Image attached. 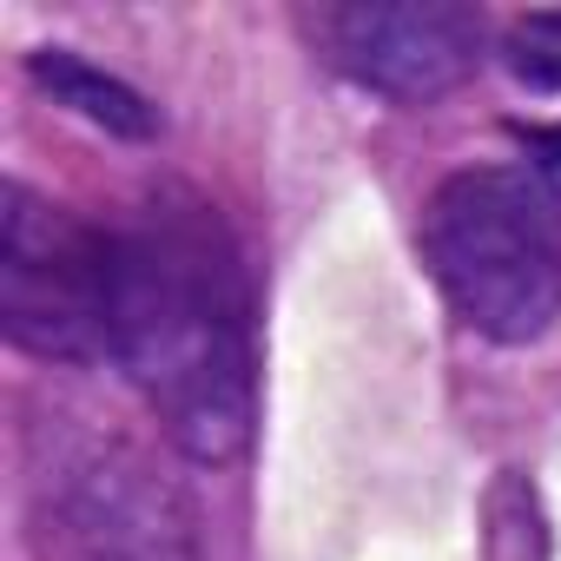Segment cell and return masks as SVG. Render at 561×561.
I'll use <instances>...</instances> for the list:
<instances>
[{
	"instance_id": "cell-5",
	"label": "cell",
	"mask_w": 561,
	"mask_h": 561,
	"mask_svg": "<svg viewBox=\"0 0 561 561\" xmlns=\"http://www.w3.org/2000/svg\"><path fill=\"white\" fill-rule=\"evenodd\" d=\"M298 27L324 67L403 106L462 87L489 34L482 14L456 8V0H344V8H305Z\"/></svg>"
},
{
	"instance_id": "cell-4",
	"label": "cell",
	"mask_w": 561,
	"mask_h": 561,
	"mask_svg": "<svg viewBox=\"0 0 561 561\" xmlns=\"http://www.w3.org/2000/svg\"><path fill=\"white\" fill-rule=\"evenodd\" d=\"M47 561H198L192 508L126 436H87L41 476Z\"/></svg>"
},
{
	"instance_id": "cell-2",
	"label": "cell",
	"mask_w": 561,
	"mask_h": 561,
	"mask_svg": "<svg viewBox=\"0 0 561 561\" xmlns=\"http://www.w3.org/2000/svg\"><path fill=\"white\" fill-rule=\"evenodd\" d=\"M423 264L489 344H535L561 318V198L535 165H462L423 205Z\"/></svg>"
},
{
	"instance_id": "cell-3",
	"label": "cell",
	"mask_w": 561,
	"mask_h": 561,
	"mask_svg": "<svg viewBox=\"0 0 561 561\" xmlns=\"http://www.w3.org/2000/svg\"><path fill=\"white\" fill-rule=\"evenodd\" d=\"M0 331L41 364H106V225L27 179L0 192Z\"/></svg>"
},
{
	"instance_id": "cell-1",
	"label": "cell",
	"mask_w": 561,
	"mask_h": 561,
	"mask_svg": "<svg viewBox=\"0 0 561 561\" xmlns=\"http://www.w3.org/2000/svg\"><path fill=\"white\" fill-rule=\"evenodd\" d=\"M106 364L185 462L225 469L251 449V277L218 205L192 185H152L106 225Z\"/></svg>"
},
{
	"instance_id": "cell-6",
	"label": "cell",
	"mask_w": 561,
	"mask_h": 561,
	"mask_svg": "<svg viewBox=\"0 0 561 561\" xmlns=\"http://www.w3.org/2000/svg\"><path fill=\"white\" fill-rule=\"evenodd\" d=\"M27 73H34L60 106H73L80 119H93V126H106V133H119V139H152V133H159V113H152L126 80L87 67V60L67 54V47H41V54L27 60Z\"/></svg>"
}]
</instances>
